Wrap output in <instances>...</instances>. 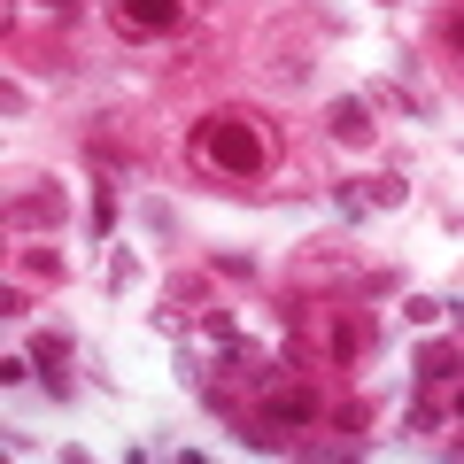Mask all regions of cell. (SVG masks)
<instances>
[{"label": "cell", "instance_id": "5b68a950", "mask_svg": "<svg viewBox=\"0 0 464 464\" xmlns=\"http://www.w3.org/2000/svg\"><path fill=\"white\" fill-rule=\"evenodd\" d=\"M449 39H457V47H464V16H449Z\"/></svg>", "mask_w": 464, "mask_h": 464}, {"label": "cell", "instance_id": "6da1fadb", "mask_svg": "<svg viewBox=\"0 0 464 464\" xmlns=\"http://www.w3.org/2000/svg\"><path fill=\"white\" fill-rule=\"evenodd\" d=\"M194 155L209 170H232V179H264V132H256L248 116H201V132H194Z\"/></svg>", "mask_w": 464, "mask_h": 464}, {"label": "cell", "instance_id": "277c9868", "mask_svg": "<svg viewBox=\"0 0 464 464\" xmlns=\"http://www.w3.org/2000/svg\"><path fill=\"white\" fill-rule=\"evenodd\" d=\"M16 217H39V225H54V217H63V194H32V201H16Z\"/></svg>", "mask_w": 464, "mask_h": 464}, {"label": "cell", "instance_id": "8992f818", "mask_svg": "<svg viewBox=\"0 0 464 464\" xmlns=\"http://www.w3.org/2000/svg\"><path fill=\"white\" fill-rule=\"evenodd\" d=\"M457 411H464V395H457Z\"/></svg>", "mask_w": 464, "mask_h": 464}, {"label": "cell", "instance_id": "3957f363", "mask_svg": "<svg viewBox=\"0 0 464 464\" xmlns=\"http://www.w3.org/2000/svg\"><path fill=\"white\" fill-rule=\"evenodd\" d=\"M325 124H333V140H348V148H364V140H372L364 101H333V116H325Z\"/></svg>", "mask_w": 464, "mask_h": 464}, {"label": "cell", "instance_id": "7a4b0ae2", "mask_svg": "<svg viewBox=\"0 0 464 464\" xmlns=\"http://www.w3.org/2000/svg\"><path fill=\"white\" fill-rule=\"evenodd\" d=\"M109 16H116V32H132V39H163V32H179L186 0H109Z\"/></svg>", "mask_w": 464, "mask_h": 464}]
</instances>
